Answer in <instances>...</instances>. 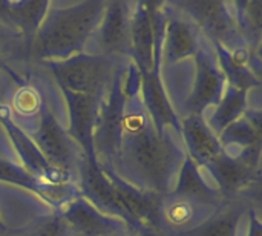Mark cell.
I'll use <instances>...</instances> for the list:
<instances>
[{
    "label": "cell",
    "instance_id": "d6986e66",
    "mask_svg": "<svg viewBox=\"0 0 262 236\" xmlns=\"http://www.w3.org/2000/svg\"><path fill=\"white\" fill-rule=\"evenodd\" d=\"M181 137L186 144V155L201 167H207L224 154L220 138L207 126L204 117L187 115L181 120Z\"/></svg>",
    "mask_w": 262,
    "mask_h": 236
},
{
    "label": "cell",
    "instance_id": "6da1fadb",
    "mask_svg": "<svg viewBox=\"0 0 262 236\" xmlns=\"http://www.w3.org/2000/svg\"><path fill=\"white\" fill-rule=\"evenodd\" d=\"M184 158L186 151L170 131L164 135L155 131L140 94L127 97L115 172L137 189L166 197Z\"/></svg>",
    "mask_w": 262,
    "mask_h": 236
},
{
    "label": "cell",
    "instance_id": "e0dca14e",
    "mask_svg": "<svg viewBox=\"0 0 262 236\" xmlns=\"http://www.w3.org/2000/svg\"><path fill=\"white\" fill-rule=\"evenodd\" d=\"M203 35L195 29V25L169 11L166 3V25L163 38V63L167 66L183 60L193 58L201 46Z\"/></svg>",
    "mask_w": 262,
    "mask_h": 236
},
{
    "label": "cell",
    "instance_id": "30bf717a",
    "mask_svg": "<svg viewBox=\"0 0 262 236\" xmlns=\"http://www.w3.org/2000/svg\"><path fill=\"white\" fill-rule=\"evenodd\" d=\"M130 15L132 3L106 2L104 14L92 37L97 38L100 55L112 60L130 58Z\"/></svg>",
    "mask_w": 262,
    "mask_h": 236
},
{
    "label": "cell",
    "instance_id": "8fae6325",
    "mask_svg": "<svg viewBox=\"0 0 262 236\" xmlns=\"http://www.w3.org/2000/svg\"><path fill=\"white\" fill-rule=\"evenodd\" d=\"M77 187L80 195L86 198L101 213L121 220L129 229L135 230L134 223L120 204L112 183L106 177L98 161H88L83 158L77 172Z\"/></svg>",
    "mask_w": 262,
    "mask_h": 236
},
{
    "label": "cell",
    "instance_id": "4316f807",
    "mask_svg": "<svg viewBox=\"0 0 262 236\" xmlns=\"http://www.w3.org/2000/svg\"><path fill=\"white\" fill-rule=\"evenodd\" d=\"M45 100H41L40 94L29 84L20 86L17 94L14 95V109L25 117L34 115L35 112H40V108Z\"/></svg>",
    "mask_w": 262,
    "mask_h": 236
},
{
    "label": "cell",
    "instance_id": "ffe728a7",
    "mask_svg": "<svg viewBox=\"0 0 262 236\" xmlns=\"http://www.w3.org/2000/svg\"><path fill=\"white\" fill-rule=\"evenodd\" d=\"M204 169H207V172L213 177L223 195L239 192L250 183L259 180L261 170L259 167L250 164L244 158L238 155H230L226 151L221 157H218Z\"/></svg>",
    "mask_w": 262,
    "mask_h": 236
},
{
    "label": "cell",
    "instance_id": "9a60e30c",
    "mask_svg": "<svg viewBox=\"0 0 262 236\" xmlns=\"http://www.w3.org/2000/svg\"><path fill=\"white\" fill-rule=\"evenodd\" d=\"M0 183L14 184L25 190H29L35 197L41 198L49 207H52L54 212L61 210L69 201H72L80 195V190L74 183L61 184V186L46 184L37 180L35 177H32L20 164L5 158H0Z\"/></svg>",
    "mask_w": 262,
    "mask_h": 236
},
{
    "label": "cell",
    "instance_id": "8992f818",
    "mask_svg": "<svg viewBox=\"0 0 262 236\" xmlns=\"http://www.w3.org/2000/svg\"><path fill=\"white\" fill-rule=\"evenodd\" d=\"M29 137L51 164L77 178L84 155L77 143L68 135L66 129L58 123L46 101H43L40 108L37 126Z\"/></svg>",
    "mask_w": 262,
    "mask_h": 236
},
{
    "label": "cell",
    "instance_id": "d4e9b609",
    "mask_svg": "<svg viewBox=\"0 0 262 236\" xmlns=\"http://www.w3.org/2000/svg\"><path fill=\"white\" fill-rule=\"evenodd\" d=\"M232 6L243 43L252 52H259L262 40V2L241 0L233 2Z\"/></svg>",
    "mask_w": 262,
    "mask_h": 236
},
{
    "label": "cell",
    "instance_id": "9c48e42d",
    "mask_svg": "<svg viewBox=\"0 0 262 236\" xmlns=\"http://www.w3.org/2000/svg\"><path fill=\"white\" fill-rule=\"evenodd\" d=\"M193 60L195 80L192 92L186 101V111L189 112V115L204 117V111L210 106H216L223 98L227 81L223 71L218 66L215 52L210 51L204 37Z\"/></svg>",
    "mask_w": 262,
    "mask_h": 236
},
{
    "label": "cell",
    "instance_id": "f546056e",
    "mask_svg": "<svg viewBox=\"0 0 262 236\" xmlns=\"http://www.w3.org/2000/svg\"><path fill=\"white\" fill-rule=\"evenodd\" d=\"M0 71H5V72H6V74H8V75H9V77L17 83V84H18V86H25V84H26V80H25L21 75H18V74H17V72H15V71H14V69H12L6 61L2 58V57H0Z\"/></svg>",
    "mask_w": 262,
    "mask_h": 236
},
{
    "label": "cell",
    "instance_id": "5b68a950",
    "mask_svg": "<svg viewBox=\"0 0 262 236\" xmlns=\"http://www.w3.org/2000/svg\"><path fill=\"white\" fill-rule=\"evenodd\" d=\"M167 5L183 11L210 41H218L229 49L246 46L238 32L232 3L218 0H177Z\"/></svg>",
    "mask_w": 262,
    "mask_h": 236
},
{
    "label": "cell",
    "instance_id": "4fadbf2b",
    "mask_svg": "<svg viewBox=\"0 0 262 236\" xmlns=\"http://www.w3.org/2000/svg\"><path fill=\"white\" fill-rule=\"evenodd\" d=\"M58 213L71 232L78 236H115L129 230L121 220L101 213L81 195L69 201Z\"/></svg>",
    "mask_w": 262,
    "mask_h": 236
},
{
    "label": "cell",
    "instance_id": "7402d4cb",
    "mask_svg": "<svg viewBox=\"0 0 262 236\" xmlns=\"http://www.w3.org/2000/svg\"><path fill=\"white\" fill-rule=\"evenodd\" d=\"M49 6L51 2L46 0H3L0 2V22L14 28L31 45Z\"/></svg>",
    "mask_w": 262,
    "mask_h": 236
},
{
    "label": "cell",
    "instance_id": "ac0fdd59",
    "mask_svg": "<svg viewBox=\"0 0 262 236\" xmlns=\"http://www.w3.org/2000/svg\"><path fill=\"white\" fill-rule=\"evenodd\" d=\"M155 28L150 2L132 3L130 15V58L140 74L147 72L154 63Z\"/></svg>",
    "mask_w": 262,
    "mask_h": 236
},
{
    "label": "cell",
    "instance_id": "4dcf8cb0",
    "mask_svg": "<svg viewBox=\"0 0 262 236\" xmlns=\"http://www.w3.org/2000/svg\"><path fill=\"white\" fill-rule=\"evenodd\" d=\"M8 232H9V229L5 226V223H3V221H2V218H0V233L3 235V233H8Z\"/></svg>",
    "mask_w": 262,
    "mask_h": 236
},
{
    "label": "cell",
    "instance_id": "603a6c76",
    "mask_svg": "<svg viewBox=\"0 0 262 236\" xmlns=\"http://www.w3.org/2000/svg\"><path fill=\"white\" fill-rule=\"evenodd\" d=\"M206 209L209 207L196 204L190 200L166 195L163 200L161 221L163 224H167L172 229H180L183 233L200 226L209 218Z\"/></svg>",
    "mask_w": 262,
    "mask_h": 236
},
{
    "label": "cell",
    "instance_id": "7c38bea8",
    "mask_svg": "<svg viewBox=\"0 0 262 236\" xmlns=\"http://www.w3.org/2000/svg\"><path fill=\"white\" fill-rule=\"evenodd\" d=\"M69 109L68 135L77 143L88 161H98L94 149V129L97 114L104 95H83L60 89Z\"/></svg>",
    "mask_w": 262,
    "mask_h": 236
},
{
    "label": "cell",
    "instance_id": "277c9868",
    "mask_svg": "<svg viewBox=\"0 0 262 236\" xmlns=\"http://www.w3.org/2000/svg\"><path fill=\"white\" fill-rule=\"evenodd\" d=\"M60 89L83 95H104L118 68L115 60L81 52L60 61H45Z\"/></svg>",
    "mask_w": 262,
    "mask_h": 236
},
{
    "label": "cell",
    "instance_id": "52a82bcc",
    "mask_svg": "<svg viewBox=\"0 0 262 236\" xmlns=\"http://www.w3.org/2000/svg\"><path fill=\"white\" fill-rule=\"evenodd\" d=\"M0 124L6 131L14 151L21 160V167H25L32 177H35L37 180L46 184H54V186L71 184V183L77 184V178L74 175L55 167L45 158V155L38 151V147L34 144L31 137L12 120V112L9 106H6L2 100H0Z\"/></svg>",
    "mask_w": 262,
    "mask_h": 236
},
{
    "label": "cell",
    "instance_id": "ba28073f",
    "mask_svg": "<svg viewBox=\"0 0 262 236\" xmlns=\"http://www.w3.org/2000/svg\"><path fill=\"white\" fill-rule=\"evenodd\" d=\"M101 169L112 183L120 204L134 223L135 232H140L141 236H154L152 233L158 232L163 226L161 210L164 197L134 187L111 167L101 166Z\"/></svg>",
    "mask_w": 262,
    "mask_h": 236
},
{
    "label": "cell",
    "instance_id": "2e32d148",
    "mask_svg": "<svg viewBox=\"0 0 262 236\" xmlns=\"http://www.w3.org/2000/svg\"><path fill=\"white\" fill-rule=\"evenodd\" d=\"M224 151L236 147L238 155L250 164L261 166L262 147V112L261 109L249 108L244 115L227 126L218 137Z\"/></svg>",
    "mask_w": 262,
    "mask_h": 236
},
{
    "label": "cell",
    "instance_id": "cb8c5ba5",
    "mask_svg": "<svg viewBox=\"0 0 262 236\" xmlns=\"http://www.w3.org/2000/svg\"><path fill=\"white\" fill-rule=\"evenodd\" d=\"M249 109V91L238 89L233 86H226V91L223 94V98L216 104V109L210 115L207 126L212 129V132L220 137L221 132L239 120L244 112Z\"/></svg>",
    "mask_w": 262,
    "mask_h": 236
},
{
    "label": "cell",
    "instance_id": "3957f363",
    "mask_svg": "<svg viewBox=\"0 0 262 236\" xmlns=\"http://www.w3.org/2000/svg\"><path fill=\"white\" fill-rule=\"evenodd\" d=\"M127 66L118 65L111 84L100 103L95 129H94V149L100 166L115 170L120 155V143L123 132V115L126 106V94L123 88Z\"/></svg>",
    "mask_w": 262,
    "mask_h": 236
},
{
    "label": "cell",
    "instance_id": "f1b7e54d",
    "mask_svg": "<svg viewBox=\"0 0 262 236\" xmlns=\"http://www.w3.org/2000/svg\"><path fill=\"white\" fill-rule=\"evenodd\" d=\"M249 232H247V236H262V224L256 215V210L255 209H250L249 212Z\"/></svg>",
    "mask_w": 262,
    "mask_h": 236
},
{
    "label": "cell",
    "instance_id": "484cf974",
    "mask_svg": "<svg viewBox=\"0 0 262 236\" xmlns=\"http://www.w3.org/2000/svg\"><path fill=\"white\" fill-rule=\"evenodd\" d=\"M241 218L243 209L230 207L229 210L218 212L209 217L200 226L183 232L181 236H236Z\"/></svg>",
    "mask_w": 262,
    "mask_h": 236
},
{
    "label": "cell",
    "instance_id": "83f0119b",
    "mask_svg": "<svg viewBox=\"0 0 262 236\" xmlns=\"http://www.w3.org/2000/svg\"><path fill=\"white\" fill-rule=\"evenodd\" d=\"M29 236H72L71 229L63 221L58 212H54L52 217L38 223Z\"/></svg>",
    "mask_w": 262,
    "mask_h": 236
},
{
    "label": "cell",
    "instance_id": "7a4b0ae2",
    "mask_svg": "<svg viewBox=\"0 0 262 236\" xmlns=\"http://www.w3.org/2000/svg\"><path fill=\"white\" fill-rule=\"evenodd\" d=\"M104 8L106 2L101 0L74 2L66 6L51 3L31 43L32 55L41 61H60L84 52Z\"/></svg>",
    "mask_w": 262,
    "mask_h": 236
},
{
    "label": "cell",
    "instance_id": "44dd1931",
    "mask_svg": "<svg viewBox=\"0 0 262 236\" xmlns=\"http://www.w3.org/2000/svg\"><path fill=\"white\" fill-rule=\"evenodd\" d=\"M169 197L190 200L204 207L213 209L221 201L223 194L218 187L210 186L201 174V169L187 155L178 170V178Z\"/></svg>",
    "mask_w": 262,
    "mask_h": 236
},
{
    "label": "cell",
    "instance_id": "5bb4252c",
    "mask_svg": "<svg viewBox=\"0 0 262 236\" xmlns=\"http://www.w3.org/2000/svg\"><path fill=\"white\" fill-rule=\"evenodd\" d=\"M212 46L215 48L213 52L218 66L223 71L229 86L246 91L261 86L259 52H252L247 46L229 49L218 41H212Z\"/></svg>",
    "mask_w": 262,
    "mask_h": 236
}]
</instances>
